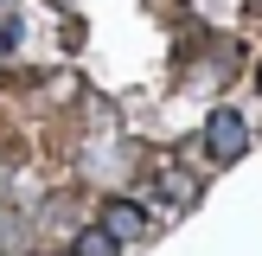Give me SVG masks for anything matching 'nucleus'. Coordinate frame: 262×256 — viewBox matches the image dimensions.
I'll return each instance as SVG.
<instances>
[{"mask_svg": "<svg viewBox=\"0 0 262 256\" xmlns=\"http://www.w3.org/2000/svg\"><path fill=\"white\" fill-rule=\"evenodd\" d=\"M256 83H262V64H256Z\"/></svg>", "mask_w": 262, "mask_h": 256, "instance_id": "423d86ee", "label": "nucleus"}, {"mask_svg": "<svg viewBox=\"0 0 262 256\" xmlns=\"http://www.w3.org/2000/svg\"><path fill=\"white\" fill-rule=\"evenodd\" d=\"M71 256H122V243H115L102 224H77L71 230Z\"/></svg>", "mask_w": 262, "mask_h": 256, "instance_id": "7ed1b4c3", "label": "nucleus"}, {"mask_svg": "<svg viewBox=\"0 0 262 256\" xmlns=\"http://www.w3.org/2000/svg\"><path fill=\"white\" fill-rule=\"evenodd\" d=\"M26 243H32V218H19V211H7V205H0V250L19 256Z\"/></svg>", "mask_w": 262, "mask_h": 256, "instance_id": "20e7f679", "label": "nucleus"}, {"mask_svg": "<svg viewBox=\"0 0 262 256\" xmlns=\"http://www.w3.org/2000/svg\"><path fill=\"white\" fill-rule=\"evenodd\" d=\"M102 230H109L115 243H141L147 237V211H141L135 199H109L102 205Z\"/></svg>", "mask_w": 262, "mask_h": 256, "instance_id": "f03ea898", "label": "nucleus"}, {"mask_svg": "<svg viewBox=\"0 0 262 256\" xmlns=\"http://www.w3.org/2000/svg\"><path fill=\"white\" fill-rule=\"evenodd\" d=\"M250 13H262V0H250Z\"/></svg>", "mask_w": 262, "mask_h": 256, "instance_id": "39448f33", "label": "nucleus"}, {"mask_svg": "<svg viewBox=\"0 0 262 256\" xmlns=\"http://www.w3.org/2000/svg\"><path fill=\"white\" fill-rule=\"evenodd\" d=\"M243 154H250V122H243L237 102H217L205 115V160L211 166H237Z\"/></svg>", "mask_w": 262, "mask_h": 256, "instance_id": "f257e3e1", "label": "nucleus"}]
</instances>
